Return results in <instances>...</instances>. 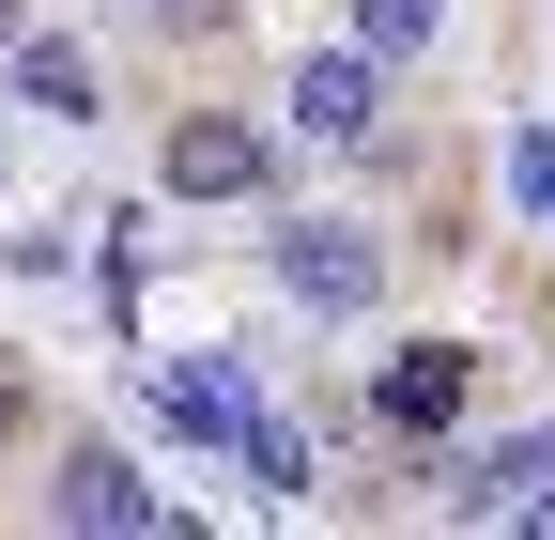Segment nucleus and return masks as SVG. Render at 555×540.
<instances>
[{"label": "nucleus", "mask_w": 555, "mask_h": 540, "mask_svg": "<svg viewBox=\"0 0 555 540\" xmlns=\"http://www.w3.org/2000/svg\"><path fill=\"white\" fill-rule=\"evenodd\" d=\"M278 294H294L309 324H356V309H386V247L356 217H294L278 232Z\"/></svg>", "instance_id": "f257e3e1"}, {"label": "nucleus", "mask_w": 555, "mask_h": 540, "mask_svg": "<svg viewBox=\"0 0 555 540\" xmlns=\"http://www.w3.org/2000/svg\"><path fill=\"white\" fill-rule=\"evenodd\" d=\"M262 170H278V155H262V124H232V108H185V124H170V155H155L170 201H262Z\"/></svg>", "instance_id": "f03ea898"}, {"label": "nucleus", "mask_w": 555, "mask_h": 540, "mask_svg": "<svg viewBox=\"0 0 555 540\" xmlns=\"http://www.w3.org/2000/svg\"><path fill=\"white\" fill-rule=\"evenodd\" d=\"M294 140H324V155L386 140V62H371V47H324V62H294Z\"/></svg>", "instance_id": "7ed1b4c3"}, {"label": "nucleus", "mask_w": 555, "mask_h": 540, "mask_svg": "<svg viewBox=\"0 0 555 540\" xmlns=\"http://www.w3.org/2000/svg\"><path fill=\"white\" fill-rule=\"evenodd\" d=\"M47 510H62V525H108V540H155V525H170V494L139 479L124 448H62V479H47Z\"/></svg>", "instance_id": "20e7f679"}, {"label": "nucleus", "mask_w": 555, "mask_h": 540, "mask_svg": "<svg viewBox=\"0 0 555 540\" xmlns=\"http://www.w3.org/2000/svg\"><path fill=\"white\" fill-rule=\"evenodd\" d=\"M155 417L185 448H247L262 433V386H247V356H185V371H155Z\"/></svg>", "instance_id": "39448f33"}, {"label": "nucleus", "mask_w": 555, "mask_h": 540, "mask_svg": "<svg viewBox=\"0 0 555 540\" xmlns=\"http://www.w3.org/2000/svg\"><path fill=\"white\" fill-rule=\"evenodd\" d=\"M463 371H478L463 340H416V356H386V386H371V401H386V433H401V448H433V433L463 417Z\"/></svg>", "instance_id": "423d86ee"}, {"label": "nucleus", "mask_w": 555, "mask_h": 540, "mask_svg": "<svg viewBox=\"0 0 555 540\" xmlns=\"http://www.w3.org/2000/svg\"><path fill=\"white\" fill-rule=\"evenodd\" d=\"M16 108H47V124H93V47L16 31Z\"/></svg>", "instance_id": "0eeeda50"}, {"label": "nucleus", "mask_w": 555, "mask_h": 540, "mask_svg": "<svg viewBox=\"0 0 555 540\" xmlns=\"http://www.w3.org/2000/svg\"><path fill=\"white\" fill-rule=\"evenodd\" d=\"M433 31H448V0H356V47L371 62H416Z\"/></svg>", "instance_id": "6e6552de"}, {"label": "nucleus", "mask_w": 555, "mask_h": 540, "mask_svg": "<svg viewBox=\"0 0 555 540\" xmlns=\"http://www.w3.org/2000/svg\"><path fill=\"white\" fill-rule=\"evenodd\" d=\"M509 201L555 232V124H525V140H509Z\"/></svg>", "instance_id": "1a4fd4ad"}, {"label": "nucleus", "mask_w": 555, "mask_h": 540, "mask_svg": "<svg viewBox=\"0 0 555 540\" xmlns=\"http://www.w3.org/2000/svg\"><path fill=\"white\" fill-rule=\"evenodd\" d=\"M16 31H31V0H0V47H16Z\"/></svg>", "instance_id": "9d476101"}, {"label": "nucleus", "mask_w": 555, "mask_h": 540, "mask_svg": "<svg viewBox=\"0 0 555 540\" xmlns=\"http://www.w3.org/2000/svg\"><path fill=\"white\" fill-rule=\"evenodd\" d=\"M0 433H16V386H0Z\"/></svg>", "instance_id": "9b49d317"}]
</instances>
